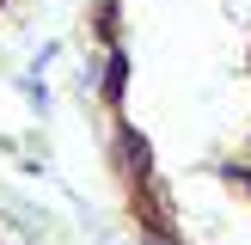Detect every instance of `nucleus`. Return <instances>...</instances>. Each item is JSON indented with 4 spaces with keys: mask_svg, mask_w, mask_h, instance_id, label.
I'll list each match as a JSON object with an SVG mask.
<instances>
[{
    "mask_svg": "<svg viewBox=\"0 0 251 245\" xmlns=\"http://www.w3.org/2000/svg\"><path fill=\"white\" fill-rule=\"evenodd\" d=\"M6 6H12V0H0V12H6Z\"/></svg>",
    "mask_w": 251,
    "mask_h": 245,
    "instance_id": "1",
    "label": "nucleus"
}]
</instances>
